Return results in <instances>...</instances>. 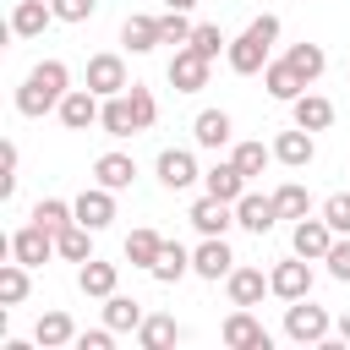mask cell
<instances>
[{
    "mask_svg": "<svg viewBox=\"0 0 350 350\" xmlns=\"http://www.w3.org/2000/svg\"><path fill=\"white\" fill-rule=\"evenodd\" d=\"M66 93H71V71H66V60H38V66L27 71V82L16 88V109L38 120V115L60 109Z\"/></svg>",
    "mask_w": 350,
    "mask_h": 350,
    "instance_id": "cell-1",
    "label": "cell"
},
{
    "mask_svg": "<svg viewBox=\"0 0 350 350\" xmlns=\"http://www.w3.org/2000/svg\"><path fill=\"white\" fill-rule=\"evenodd\" d=\"M328 328H334V317L323 306H312V295H301V301L284 306V339H295V345H328Z\"/></svg>",
    "mask_w": 350,
    "mask_h": 350,
    "instance_id": "cell-2",
    "label": "cell"
},
{
    "mask_svg": "<svg viewBox=\"0 0 350 350\" xmlns=\"http://www.w3.org/2000/svg\"><path fill=\"white\" fill-rule=\"evenodd\" d=\"M55 252H60V246H55V230H44L38 219H33V224H22V230L11 235V257H16V262H27V268H44Z\"/></svg>",
    "mask_w": 350,
    "mask_h": 350,
    "instance_id": "cell-3",
    "label": "cell"
},
{
    "mask_svg": "<svg viewBox=\"0 0 350 350\" xmlns=\"http://www.w3.org/2000/svg\"><path fill=\"white\" fill-rule=\"evenodd\" d=\"M268 44H273V38H262L257 27H246V33H241V38H235V44L224 49L230 71H235V77H257V71L268 66Z\"/></svg>",
    "mask_w": 350,
    "mask_h": 350,
    "instance_id": "cell-4",
    "label": "cell"
},
{
    "mask_svg": "<svg viewBox=\"0 0 350 350\" xmlns=\"http://www.w3.org/2000/svg\"><path fill=\"white\" fill-rule=\"evenodd\" d=\"M268 284H273V295L279 301H301V295H312V257H290V262H273V273H268Z\"/></svg>",
    "mask_w": 350,
    "mask_h": 350,
    "instance_id": "cell-5",
    "label": "cell"
},
{
    "mask_svg": "<svg viewBox=\"0 0 350 350\" xmlns=\"http://www.w3.org/2000/svg\"><path fill=\"white\" fill-rule=\"evenodd\" d=\"M224 345H230V350H268L273 339H268V328L252 317V306H235V312L224 317Z\"/></svg>",
    "mask_w": 350,
    "mask_h": 350,
    "instance_id": "cell-6",
    "label": "cell"
},
{
    "mask_svg": "<svg viewBox=\"0 0 350 350\" xmlns=\"http://www.w3.org/2000/svg\"><path fill=\"white\" fill-rule=\"evenodd\" d=\"M208 55H197L191 44H180L175 49V60H170V82H175V93H197V88H208Z\"/></svg>",
    "mask_w": 350,
    "mask_h": 350,
    "instance_id": "cell-7",
    "label": "cell"
},
{
    "mask_svg": "<svg viewBox=\"0 0 350 350\" xmlns=\"http://www.w3.org/2000/svg\"><path fill=\"white\" fill-rule=\"evenodd\" d=\"M98 115H104V98H98L93 88H71V93L60 98V120H66V131H88V126H98Z\"/></svg>",
    "mask_w": 350,
    "mask_h": 350,
    "instance_id": "cell-8",
    "label": "cell"
},
{
    "mask_svg": "<svg viewBox=\"0 0 350 350\" xmlns=\"http://www.w3.org/2000/svg\"><path fill=\"white\" fill-rule=\"evenodd\" d=\"M186 219L197 224V235H224V230L235 224V202H224V197L202 191V197L191 202V213H186Z\"/></svg>",
    "mask_w": 350,
    "mask_h": 350,
    "instance_id": "cell-9",
    "label": "cell"
},
{
    "mask_svg": "<svg viewBox=\"0 0 350 350\" xmlns=\"http://www.w3.org/2000/svg\"><path fill=\"white\" fill-rule=\"evenodd\" d=\"M290 246L301 252V257H312V262H323L328 257V246H334V224L328 219H295V230H290Z\"/></svg>",
    "mask_w": 350,
    "mask_h": 350,
    "instance_id": "cell-10",
    "label": "cell"
},
{
    "mask_svg": "<svg viewBox=\"0 0 350 350\" xmlns=\"http://www.w3.org/2000/svg\"><path fill=\"white\" fill-rule=\"evenodd\" d=\"M235 268V252L224 246V235H202V246L191 252V273L197 279H230Z\"/></svg>",
    "mask_w": 350,
    "mask_h": 350,
    "instance_id": "cell-11",
    "label": "cell"
},
{
    "mask_svg": "<svg viewBox=\"0 0 350 350\" xmlns=\"http://www.w3.org/2000/svg\"><path fill=\"white\" fill-rule=\"evenodd\" d=\"M88 88H93L98 98L126 93V88H131V82H126V60H120V55H93V60H88Z\"/></svg>",
    "mask_w": 350,
    "mask_h": 350,
    "instance_id": "cell-12",
    "label": "cell"
},
{
    "mask_svg": "<svg viewBox=\"0 0 350 350\" xmlns=\"http://www.w3.org/2000/svg\"><path fill=\"white\" fill-rule=\"evenodd\" d=\"M49 22H60L49 0H16V5H11V33H16V38H38Z\"/></svg>",
    "mask_w": 350,
    "mask_h": 350,
    "instance_id": "cell-13",
    "label": "cell"
},
{
    "mask_svg": "<svg viewBox=\"0 0 350 350\" xmlns=\"http://www.w3.org/2000/svg\"><path fill=\"white\" fill-rule=\"evenodd\" d=\"M262 88H268V98H279V104H295V98L306 93V82H301V71H295L290 60H268V66H262Z\"/></svg>",
    "mask_w": 350,
    "mask_h": 350,
    "instance_id": "cell-14",
    "label": "cell"
},
{
    "mask_svg": "<svg viewBox=\"0 0 350 350\" xmlns=\"http://www.w3.org/2000/svg\"><path fill=\"white\" fill-rule=\"evenodd\" d=\"M273 159H279V164H290V170H306V164L317 159V142H312V131H306V126H295V131H279V137H273Z\"/></svg>",
    "mask_w": 350,
    "mask_h": 350,
    "instance_id": "cell-15",
    "label": "cell"
},
{
    "mask_svg": "<svg viewBox=\"0 0 350 350\" xmlns=\"http://www.w3.org/2000/svg\"><path fill=\"white\" fill-rule=\"evenodd\" d=\"M235 224H241V230H252V235H268V230L279 224V208H273V197H257V191H246V197L235 202Z\"/></svg>",
    "mask_w": 350,
    "mask_h": 350,
    "instance_id": "cell-16",
    "label": "cell"
},
{
    "mask_svg": "<svg viewBox=\"0 0 350 350\" xmlns=\"http://www.w3.org/2000/svg\"><path fill=\"white\" fill-rule=\"evenodd\" d=\"M224 290H230V306H257L273 284H268V273H262V268H230Z\"/></svg>",
    "mask_w": 350,
    "mask_h": 350,
    "instance_id": "cell-17",
    "label": "cell"
},
{
    "mask_svg": "<svg viewBox=\"0 0 350 350\" xmlns=\"http://www.w3.org/2000/svg\"><path fill=\"white\" fill-rule=\"evenodd\" d=\"M197 175H202V170H197V159H191L186 148H164V153H159V180H164L170 191H186Z\"/></svg>",
    "mask_w": 350,
    "mask_h": 350,
    "instance_id": "cell-18",
    "label": "cell"
},
{
    "mask_svg": "<svg viewBox=\"0 0 350 350\" xmlns=\"http://www.w3.org/2000/svg\"><path fill=\"white\" fill-rule=\"evenodd\" d=\"M71 208H77V219H82L88 230H104V224L115 219V191H109V186H88Z\"/></svg>",
    "mask_w": 350,
    "mask_h": 350,
    "instance_id": "cell-19",
    "label": "cell"
},
{
    "mask_svg": "<svg viewBox=\"0 0 350 350\" xmlns=\"http://www.w3.org/2000/svg\"><path fill=\"white\" fill-rule=\"evenodd\" d=\"M93 180H98V186H109V191H126V186L137 180L131 153H98V159H93Z\"/></svg>",
    "mask_w": 350,
    "mask_h": 350,
    "instance_id": "cell-20",
    "label": "cell"
},
{
    "mask_svg": "<svg viewBox=\"0 0 350 350\" xmlns=\"http://www.w3.org/2000/svg\"><path fill=\"white\" fill-rule=\"evenodd\" d=\"M142 317H148V312H142V301H137V295H120V290H115V295H104V323H109L115 334H137V328H142Z\"/></svg>",
    "mask_w": 350,
    "mask_h": 350,
    "instance_id": "cell-21",
    "label": "cell"
},
{
    "mask_svg": "<svg viewBox=\"0 0 350 350\" xmlns=\"http://www.w3.org/2000/svg\"><path fill=\"white\" fill-rule=\"evenodd\" d=\"M98 126H104L109 137H137V131H142V120H137V109H131V98H126V93L104 98V115H98Z\"/></svg>",
    "mask_w": 350,
    "mask_h": 350,
    "instance_id": "cell-22",
    "label": "cell"
},
{
    "mask_svg": "<svg viewBox=\"0 0 350 350\" xmlns=\"http://www.w3.org/2000/svg\"><path fill=\"white\" fill-rule=\"evenodd\" d=\"M230 131H235V126H230L224 109H202V115L191 120V142H197V148H224Z\"/></svg>",
    "mask_w": 350,
    "mask_h": 350,
    "instance_id": "cell-23",
    "label": "cell"
},
{
    "mask_svg": "<svg viewBox=\"0 0 350 350\" xmlns=\"http://www.w3.org/2000/svg\"><path fill=\"white\" fill-rule=\"evenodd\" d=\"M202 186H208L213 197H224V202H241V197H246V175L235 170V159H230V164H213V170H202Z\"/></svg>",
    "mask_w": 350,
    "mask_h": 350,
    "instance_id": "cell-24",
    "label": "cell"
},
{
    "mask_svg": "<svg viewBox=\"0 0 350 350\" xmlns=\"http://www.w3.org/2000/svg\"><path fill=\"white\" fill-rule=\"evenodd\" d=\"M148 273H153V279H159V284H175V279H180V273H191V252H186V246H180V241H164V246H159V257H153V268H148Z\"/></svg>",
    "mask_w": 350,
    "mask_h": 350,
    "instance_id": "cell-25",
    "label": "cell"
},
{
    "mask_svg": "<svg viewBox=\"0 0 350 350\" xmlns=\"http://www.w3.org/2000/svg\"><path fill=\"white\" fill-rule=\"evenodd\" d=\"M120 44L131 49V55H148V49H159L164 38H159V16H126V27H120Z\"/></svg>",
    "mask_w": 350,
    "mask_h": 350,
    "instance_id": "cell-26",
    "label": "cell"
},
{
    "mask_svg": "<svg viewBox=\"0 0 350 350\" xmlns=\"http://www.w3.org/2000/svg\"><path fill=\"white\" fill-rule=\"evenodd\" d=\"M290 109H295V126H306V131H328L334 126V104L323 93H301Z\"/></svg>",
    "mask_w": 350,
    "mask_h": 350,
    "instance_id": "cell-27",
    "label": "cell"
},
{
    "mask_svg": "<svg viewBox=\"0 0 350 350\" xmlns=\"http://www.w3.org/2000/svg\"><path fill=\"white\" fill-rule=\"evenodd\" d=\"M93 235H98V230H88L82 219H71V224L55 235V246H60L66 262H88V257H93Z\"/></svg>",
    "mask_w": 350,
    "mask_h": 350,
    "instance_id": "cell-28",
    "label": "cell"
},
{
    "mask_svg": "<svg viewBox=\"0 0 350 350\" xmlns=\"http://www.w3.org/2000/svg\"><path fill=\"white\" fill-rule=\"evenodd\" d=\"M115 279H120V268L115 262H98V257H88L82 262V273H77V284H82V295H115Z\"/></svg>",
    "mask_w": 350,
    "mask_h": 350,
    "instance_id": "cell-29",
    "label": "cell"
},
{
    "mask_svg": "<svg viewBox=\"0 0 350 350\" xmlns=\"http://www.w3.org/2000/svg\"><path fill=\"white\" fill-rule=\"evenodd\" d=\"M33 339H38L44 350H60V345H77V323H71L66 312H44V317H38V328H33Z\"/></svg>",
    "mask_w": 350,
    "mask_h": 350,
    "instance_id": "cell-30",
    "label": "cell"
},
{
    "mask_svg": "<svg viewBox=\"0 0 350 350\" xmlns=\"http://www.w3.org/2000/svg\"><path fill=\"white\" fill-rule=\"evenodd\" d=\"M175 339H180V323L164 317V312L142 317V328H137V345H142V350H164V345H175Z\"/></svg>",
    "mask_w": 350,
    "mask_h": 350,
    "instance_id": "cell-31",
    "label": "cell"
},
{
    "mask_svg": "<svg viewBox=\"0 0 350 350\" xmlns=\"http://www.w3.org/2000/svg\"><path fill=\"white\" fill-rule=\"evenodd\" d=\"M273 208H279V219H306V213H312V191H306L301 180H284V186L273 191Z\"/></svg>",
    "mask_w": 350,
    "mask_h": 350,
    "instance_id": "cell-32",
    "label": "cell"
},
{
    "mask_svg": "<svg viewBox=\"0 0 350 350\" xmlns=\"http://www.w3.org/2000/svg\"><path fill=\"white\" fill-rule=\"evenodd\" d=\"M159 246H164L159 230H131V235H126V262H131V268H153Z\"/></svg>",
    "mask_w": 350,
    "mask_h": 350,
    "instance_id": "cell-33",
    "label": "cell"
},
{
    "mask_svg": "<svg viewBox=\"0 0 350 350\" xmlns=\"http://www.w3.org/2000/svg\"><path fill=\"white\" fill-rule=\"evenodd\" d=\"M284 60L301 71V82H317V77H323V66H328L323 44H290V55H284Z\"/></svg>",
    "mask_w": 350,
    "mask_h": 350,
    "instance_id": "cell-34",
    "label": "cell"
},
{
    "mask_svg": "<svg viewBox=\"0 0 350 350\" xmlns=\"http://www.w3.org/2000/svg\"><path fill=\"white\" fill-rule=\"evenodd\" d=\"M230 159H235V170L252 180V175H262V170H268L273 148H262V142H235V153H230Z\"/></svg>",
    "mask_w": 350,
    "mask_h": 350,
    "instance_id": "cell-35",
    "label": "cell"
},
{
    "mask_svg": "<svg viewBox=\"0 0 350 350\" xmlns=\"http://www.w3.org/2000/svg\"><path fill=\"white\" fill-rule=\"evenodd\" d=\"M27 295V262H0V306H16Z\"/></svg>",
    "mask_w": 350,
    "mask_h": 350,
    "instance_id": "cell-36",
    "label": "cell"
},
{
    "mask_svg": "<svg viewBox=\"0 0 350 350\" xmlns=\"http://www.w3.org/2000/svg\"><path fill=\"white\" fill-rule=\"evenodd\" d=\"M33 219H38L44 230H55V235H60V230L77 219V208H71V202H60V197H44V202L33 208Z\"/></svg>",
    "mask_w": 350,
    "mask_h": 350,
    "instance_id": "cell-37",
    "label": "cell"
},
{
    "mask_svg": "<svg viewBox=\"0 0 350 350\" xmlns=\"http://www.w3.org/2000/svg\"><path fill=\"white\" fill-rule=\"evenodd\" d=\"M159 38L175 44V49L191 44V22H186V11H164V16H159Z\"/></svg>",
    "mask_w": 350,
    "mask_h": 350,
    "instance_id": "cell-38",
    "label": "cell"
},
{
    "mask_svg": "<svg viewBox=\"0 0 350 350\" xmlns=\"http://www.w3.org/2000/svg\"><path fill=\"white\" fill-rule=\"evenodd\" d=\"M191 49L208 55V60H219V49H230V44H224V33H219L213 22H197V27H191Z\"/></svg>",
    "mask_w": 350,
    "mask_h": 350,
    "instance_id": "cell-39",
    "label": "cell"
},
{
    "mask_svg": "<svg viewBox=\"0 0 350 350\" xmlns=\"http://www.w3.org/2000/svg\"><path fill=\"white\" fill-rule=\"evenodd\" d=\"M328 273L339 279V284H350V235H334V246H328Z\"/></svg>",
    "mask_w": 350,
    "mask_h": 350,
    "instance_id": "cell-40",
    "label": "cell"
},
{
    "mask_svg": "<svg viewBox=\"0 0 350 350\" xmlns=\"http://www.w3.org/2000/svg\"><path fill=\"white\" fill-rule=\"evenodd\" d=\"M323 219L334 224V235H350V191H334L323 202Z\"/></svg>",
    "mask_w": 350,
    "mask_h": 350,
    "instance_id": "cell-41",
    "label": "cell"
},
{
    "mask_svg": "<svg viewBox=\"0 0 350 350\" xmlns=\"http://www.w3.org/2000/svg\"><path fill=\"white\" fill-rule=\"evenodd\" d=\"M49 5H55L60 22H88V16L98 11V0H49Z\"/></svg>",
    "mask_w": 350,
    "mask_h": 350,
    "instance_id": "cell-42",
    "label": "cell"
},
{
    "mask_svg": "<svg viewBox=\"0 0 350 350\" xmlns=\"http://www.w3.org/2000/svg\"><path fill=\"white\" fill-rule=\"evenodd\" d=\"M115 345V328L104 323V328H88V334H77V350H109Z\"/></svg>",
    "mask_w": 350,
    "mask_h": 350,
    "instance_id": "cell-43",
    "label": "cell"
},
{
    "mask_svg": "<svg viewBox=\"0 0 350 350\" xmlns=\"http://www.w3.org/2000/svg\"><path fill=\"white\" fill-rule=\"evenodd\" d=\"M197 0H164V11H191Z\"/></svg>",
    "mask_w": 350,
    "mask_h": 350,
    "instance_id": "cell-44",
    "label": "cell"
},
{
    "mask_svg": "<svg viewBox=\"0 0 350 350\" xmlns=\"http://www.w3.org/2000/svg\"><path fill=\"white\" fill-rule=\"evenodd\" d=\"M339 339H345V345H350V312H345V317H339Z\"/></svg>",
    "mask_w": 350,
    "mask_h": 350,
    "instance_id": "cell-45",
    "label": "cell"
}]
</instances>
